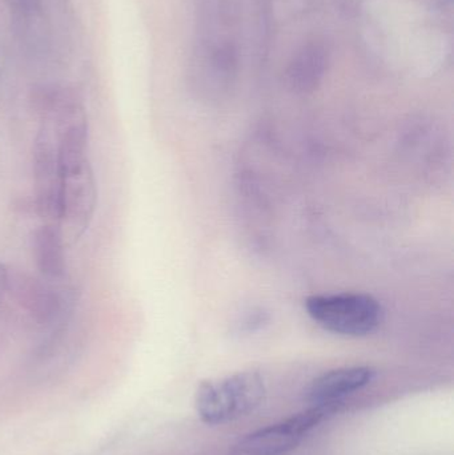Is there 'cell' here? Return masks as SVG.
<instances>
[{"label":"cell","mask_w":454,"mask_h":455,"mask_svg":"<svg viewBox=\"0 0 454 455\" xmlns=\"http://www.w3.org/2000/svg\"><path fill=\"white\" fill-rule=\"evenodd\" d=\"M42 124L58 144L61 172V220L75 237L87 230L98 202L95 176L88 156V120L82 99L74 90L48 93L36 108Z\"/></svg>","instance_id":"1"},{"label":"cell","mask_w":454,"mask_h":455,"mask_svg":"<svg viewBox=\"0 0 454 455\" xmlns=\"http://www.w3.org/2000/svg\"><path fill=\"white\" fill-rule=\"evenodd\" d=\"M194 39L188 59V83L203 100L226 99L240 69L242 0H192Z\"/></svg>","instance_id":"2"},{"label":"cell","mask_w":454,"mask_h":455,"mask_svg":"<svg viewBox=\"0 0 454 455\" xmlns=\"http://www.w3.org/2000/svg\"><path fill=\"white\" fill-rule=\"evenodd\" d=\"M266 393L260 373L240 371L218 381L200 382L195 408L202 422L215 427L252 413L263 403Z\"/></svg>","instance_id":"3"},{"label":"cell","mask_w":454,"mask_h":455,"mask_svg":"<svg viewBox=\"0 0 454 455\" xmlns=\"http://www.w3.org/2000/svg\"><path fill=\"white\" fill-rule=\"evenodd\" d=\"M16 34L26 50L40 58H50L67 42V0H5Z\"/></svg>","instance_id":"4"},{"label":"cell","mask_w":454,"mask_h":455,"mask_svg":"<svg viewBox=\"0 0 454 455\" xmlns=\"http://www.w3.org/2000/svg\"><path fill=\"white\" fill-rule=\"evenodd\" d=\"M309 317L331 333L364 337L380 325L383 307L365 293L315 294L306 299Z\"/></svg>","instance_id":"5"},{"label":"cell","mask_w":454,"mask_h":455,"mask_svg":"<svg viewBox=\"0 0 454 455\" xmlns=\"http://www.w3.org/2000/svg\"><path fill=\"white\" fill-rule=\"evenodd\" d=\"M332 406H312L284 421L250 433L235 445L232 455L290 453L331 411Z\"/></svg>","instance_id":"6"},{"label":"cell","mask_w":454,"mask_h":455,"mask_svg":"<svg viewBox=\"0 0 454 455\" xmlns=\"http://www.w3.org/2000/svg\"><path fill=\"white\" fill-rule=\"evenodd\" d=\"M35 195L37 211L50 223L61 220V172L58 144L50 128L40 125L34 144Z\"/></svg>","instance_id":"7"},{"label":"cell","mask_w":454,"mask_h":455,"mask_svg":"<svg viewBox=\"0 0 454 455\" xmlns=\"http://www.w3.org/2000/svg\"><path fill=\"white\" fill-rule=\"evenodd\" d=\"M330 44L324 39L307 40L293 53L285 68V84L298 95H311L319 90L331 66Z\"/></svg>","instance_id":"8"},{"label":"cell","mask_w":454,"mask_h":455,"mask_svg":"<svg viewBox=\"0 0 454 455\" xmlns=\"http://www.w3.org/2000/svg\"><path fill=\"white\" fill-rule=\"evenodd\" d=\"M376 379L370 366H346L317 377L308 389V400L315 406L336 408L344 398L364 389Z\"/></svg>","instance_id":"9"},{"label":"cell","mask_w":454,"mask_h":455,"mask_svg":"<svg viewBox=\"0 0 454 455\" xmlns=\"http://www.w3.org/2000/svg\"><path fill=\"white\" fill-rule=\"evenodd\" d=\"M34 256L40 273L48 281H60L66 275L63 235L58 223H48L36 230Z\"/></svg>","instance_id":"10"},{"label":"cell","mask_w":454,"mask_h":455,"mask_svg":"<svg viewBox=\"0 0 454 455\" xmlns=\"http://www.w3.org/2000/svg\"><path fill=\"white\" fill-rule=\"evenodd\" d=\"M8 286V272L5 269L4 265L0 262V302H2L3 297H4L5 291H7Z\"/></svg>","instance_id":"11"}]
</instances>
